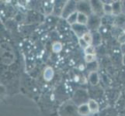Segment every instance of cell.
Masks as SVG:
<instances>
[{"label":"cell","mask_w":125,"mask_h":116,"mask_svg":"<svg viewBox=\"0 0 125 116\" xmlns=\"http://www.w3.org/2000/svg\"><path fill=\"white\" fill-rule=\"evenodd\" d=\"M85 53V55H95V52H96V50H95V48L94 46H92V45H89L87 46L85 48L84 50Z\"/></svg>","instance_id":"obj_5"},{"label":"cell","mask_w":125,"mask_h":116,"mask_svg":"<svg viewBox=\"0 0 125 116\" xmlns=\"http://www.w3.org/2000/svg\"><path fill=\"white\" fill-rule=\"evenodd\" d=\"M77 22L82 25H85L88 22V18L85 14L83 13H78V17H77Z\"/></svg>","instance_id":"obj_3"},{"label":"cell","mask_w":125,"mask_h":116,"mask_svg":"<svg viewBox=\"0 0 125 116\" xmlns=\"http://www.w3.org/2000/svg\"><path fill=\"white\" fill-rule=\"evenodd\" d=\"M88 106H89V110L91 112H93V113L97 112L99 110V105L97 104V102L94 100L90 99L88 102Z\"/></svg>","instance_id":"obj_1"},{"label":"cell","mask_w":125,"mask_h":116,"mask_svg":"<svg viewBox=\"0 0 125 116\" xmlns=\"http://www.w3.org/2000/svg\"><path fill=\"white\" fill-rule=\"evenodd\" d=\"M89 111H90V110H89L88 105H83L80 106L79 108V112L83 115H88L89 113Z\"/></svg>","instance_id":"obj_4"},{"label":"cell","mask_w":125,"mask_h":116,"mask_svg":"<svg viewBox=\"0 0 125 116\" xmlns=\"http://www.w3.org/2000/svg\"><path fill=\"white\" fill-rule=\"evenodd\" d=\"M52 77H53V71L51 68H50V71L48 73V70H46L45 72H44V78L47 80H51V78H52Z\"/></svg>","instance_id":"obj_6"},{"label":"cell","mask_w":125,"mask_h":116,"mask_svg":"<svg viewBox=\"0 0 125 116\" xmlns=\"http://www.w3.org/2000/svg\"><path fill=\"white\" fill-rule=\"evenodd\" d=\"M82 40H83L85 43L86 45H88V46L91 45L92 42H93V36H92V34L90 33H89V32L83 33V36H82Z\"/></svg>","instance_id":"obj_2"},{"label":"cell","mask_w":125,"mask_h":116,"mask_svg":"<svg viewBox=\"0 0 125 116\" xmlns=\"http://www.w3.org/2000/svg\"><path fill=\"white\" fill-rule=\"evenodd\" d=\"M95 60V55H85V61L87 63H91Z\"/></svg>","instance_id":"obj_7"}]
</instances>
